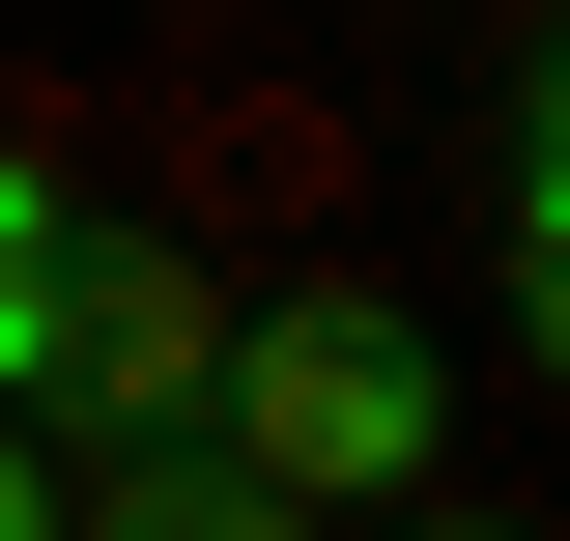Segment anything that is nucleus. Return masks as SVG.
I'll use <instances>...</instances> for the list:
<instances>
[{"instance_id":"obj_1","label":"nucleus","mask_w":570,"mask_h":541,"mask_svg":"<svg viewBox=\"0 0 570 541\" xmlns=\"http://www.w3.org/2000/svg\"><path fill=\"white\" fill-rule=\"evenodd\" d=\"M200 427L285 484V513H400V484L456 456V342H428L400 285H343V257H314V285H228V371H200Z\"/></svg>"},{"instance_id":"obj_2","label":"nucleus","mask_w":570,"mask_h":541,"mask_svg":"<svg viewBox=\"0 0 570 541\" xmlns=\"http://www.w3.org/2000/svg\"><path fill=\"white\" fill-rule=\"evenodd\" d=\"M200 371H228V285L171 228H58V285L0 342V427L29 456H142V427H200Z\"/></svg>"},{"instance_id":"obj_3","label":"nucleus","mask_w":570,"mask_h":541,"mask_svg":"<svg viewBox=\"0 0 570 541\" xmlns=\"http://www.w3.org/2000/svg\"><path fill=\"white\" fill-rule=\"evenodd\" d=\"M58 541H343V513H285L228 427H142V456H58Z\"/></svg>"},{"instance_id":"obj_4","label":"nucleus","mask_w":570,"mask_h":541,"mask_svg":"<svg viewBox=\"0 0 570 541\" xmlns=\"http://www.w3.org/2000/svg\"><path fill=\"white\" fill-rule=\"evenodd\" d=\"M58 228H86V200H58V142L0 115V342H29V285H58Z\"/></svg>"},{"instance_id":"obj_5","label":"nucleus","mask_w":570,"mask_h":541,"mask_svg":"<svg viewBox=\"0 0 570 541\" xmlns=\"http://www.w3.org/2000/svg\"><path fill=\"white\" fill-rule=\"evenodd\" d=\"M0 541H58V456H29V427H0Z\"/></svg>"},{"instance_id":"obj_6","label":"nucleus","mask_w":570,"mask_h":541,"mask_svg":"<svg viewBox=\"0 0 570 541\" xmlns=\"http://www.w3.org/2000/svg\"><path fill=\"white\" fill-rule=\"evenodd\" d=\"M343 541H513V513H343Z\"/></svg>"}]
</instances>
